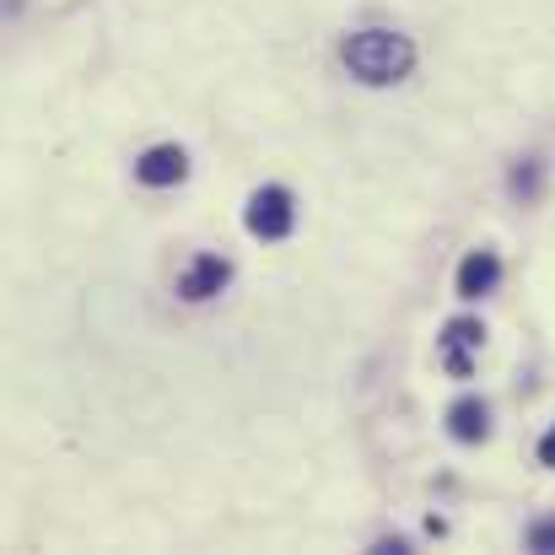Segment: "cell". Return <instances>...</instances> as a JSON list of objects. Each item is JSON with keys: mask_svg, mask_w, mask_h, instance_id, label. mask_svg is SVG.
Segmentation results:
<instances>
[{"mask_svg": "<svg viewBox=\"0 0 555 555\" xmlns=\"http://www.w3.org/2000/svg\"><path fill=\"white\" fill-rule=\"evenodd\" d=\"M340 60L362 87H399L415 70V38L393 27H362L340 43Z\"/></svg>", "mask_w": 555, "mask_h": 555, "instance_id": "obj_1", "label": "cell"}, {"mask_svg": "<svg viewBox=\"0 0 555 555\" xmlns=\"http://www.w3.org/2000/svg\"><path fill=\"white\" fill-rule=\"evenodd\" d=\"M243 227H248L259 243L292 237V227H297V199H292V189H281V184L254 189L248 205H243Z\"/></svg>", "mask_w": 555, "mask_h": 555, "instance_id": "obj_2", "label": "cell"}, {"mask_svg": "<svg viewBox=\"0 0 555 555\" xmlns=\"http://www.w3.org/2000/svg\"><path fill=\"white\" fill-rule=\"evenodd\" d=\"M480 346H486V324L480 319H448L442 335H437V362H442L448 377H469Z\"/></svg>", "mask_w": 555, "mask_h": 555, "instance_id": "obj_3", "label": "cell"}, {"mask_svg": "<svg viewBox=\"0 0 555 555\" xmlns=\"http://www.w3.org/2000/svg\"><path fill=\"white\" fill-rule=\"evenodd\" d=\"M227 286H232V259H221V254H194L189 270L179 275V297L184 302H210Z\"/></svg>", "mask_w": 555, "mask_h": 555, "instance_id": "obj_4", "label": "cell"}, {"mask_svg": "<svg viewBox=\"0 0 555 555\" xmlns=\"http://www.w3.org/2000/svg\"><path fill=\"white\" fill-rule=\"evenodd\" d=\"M135 179L146 189H173L189 179V152L184 146H152L141 163H135Z\"/></svg>", "mask_w": 555, "mask_h": 555, "instance_id": "obj_5", "label": "cell"}, {"mask_svg": "<svg viewBox=\"0 0 555 555\" xmlns=\"http://www.w3.org/2000/svg\"><path fill=\"white\" fill-rule=\"evenodd\" d=\"M496 281H502V259H496L491 248H475V254L459 264V281H453V286H459L464 302H475V297H491Z\"/></svg>", "mask_w": 555, "mask_h": 555, "instance_id": "obj_6", "label": "cell"}, {"mask_svg": "<svg viewBox=\"0 0 555 555\" xmlns=\"http://www.w3.org/2000/svg\"><path fill=\"white\" fill-rule=\"evenodd\" d=\"M448 431H453L459 442H486V437H491V410H486V399H459V404L448 410Z\"/></svg>", "mask_w": 555, "mask_h": 555, "instance_id": "obj_7", "label": "cell"}, {"mask_svg": "<svg viewBox=\"0 0 555 555\" xmlns=\"http://www.w3.org/2000/svg\"><path fill=\"white\" fill-rule=\"evenodd\" d=\"M513 194H524V199H534V194H540V168H534V163L513 173Z\"/></svg>", "mask_w": 555, "mask_h": 555, "instance_id": "obj_8", "label": "cell"}, {"mask_svg": "<svg viewBox=\"0 0 555 555\" xmlns=\"http://www.w3.org/2000/svg\"><path fill=\"white\" fill-rule=\"evenodd\" d=\"M529 551H555V518H545V524L529 529Z\"/></svg>", "mask_w": 555, "mask_h": 555, "instance_id": "obj_9", "label": "cell"}, {"mask_svg": "<svg viewBox=\"0 0 555 555\" xmlns=\"http://www.w3.org/2000/svg\"><path fill=\"white\" fill-rule=\"evenodd\" d=\"M540 464H545V469H555V426L540 437Z\"/></svg>", "mask_w": 555, "mask_h": 555, "instance_id": "obj_10", "label": "cell"}]
</instances>
